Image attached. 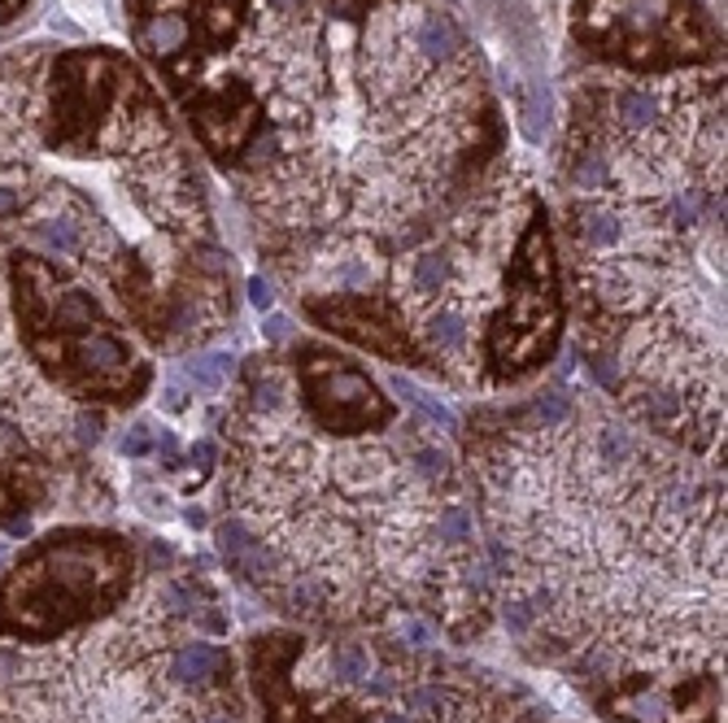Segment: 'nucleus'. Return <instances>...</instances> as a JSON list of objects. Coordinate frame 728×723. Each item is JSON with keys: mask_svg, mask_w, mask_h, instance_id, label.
Segmentation results:
<instances>
[{"mask_svg": "<svg viewBox=\"0 0 728 723\" xmlns=\"http://www.w3.org/2000/svg\"><path fill=\"white\" fill-rule=\"evenodd\" d=\"M193 118L249 170L275 279L354 354L419 254L541 222L471 197L489 105L468 36L436 0H266L240 66L201 88Z\"/></svg>", "mask_w": 728, "mask_h": 723, "instance_id": "nucleus-1", "label": "nucleus"}, {"mask_svg": "<svg viewBox=\"0 0 728 723\" xmlns=\"http://www.w3.org/2000/svg\"><path fill=\"white\" fill-rule=\"evenodd\" d=\"M493 588L523 654L616 723H720L725 466L589 379H537L459 423Z\"/></svg>", "mask_w": 728, "mask_h": 723, "instance_id": "nucleus-2", "label": "nucleus"}, {"mask_svg": "<svg viewBox=\"0 0 728 723\" xmlns=\"http://www.w3.org/2000/svg\"><path fill=\"white\" fill-rule=\"evenodd\" d=\"M227 571L275 615L323 632L493 627V588L459 423L371 358L297 336L240 361L218 418Z\"/></svg>", "mask_w": 728, "mask_h": 723, "instance_id": "nucleus-3", "label": "nucleus"}, {"mask_svg": "<svg viewBox=\"0 0 728 723\" xmlns=\"http://www.w3.org/2000/svg\"><path fill=\"white\" fill-rule=\"evenodd\" d=\"M563 192V297L584 379L725 466V83L584 92Z\"/></svg>", "mask_w": 728, "mask_h": 723, "instance_id": "nucleus-4", "label": "nucleus"}, {"mask_svg": "<svg viewBox=\"0 0 728 723\" xmlns=\"http://www.w3.org/2000/svg\"><path fill=\"white\" fill-rule=\"evenodd\" d=\"M201 575L149 567L109 620L0 654V723H249Z\"/></svg>", "mask_w": 728, "mask_h": 723, "instance_id": "nucleus-5", "label": "nucleus"}, {"mask_svg": "<svg viewBox=\"0 0 728 723\" xmlns=\"http://www.w3.org/2000/svg\"><path fill=\"white\" fill-rule=\"evenodd\" d=\"M140 558L127 536L101 527H57L31 541L0 575V636L49 645L109 620L136 588Z\"/></svg>", "mask_w": 728, "mask_h": 723, "instance_id": "nucleus-6", "label": "nucleus"}, {"mask_svg": "<svg viewBox=\"0 0 728 723\" xmlns=\"http://www.w3.org/2000/svg\"><path fill=\"white\" fill-rule=\"evenodd\" d=\"M101 414L61 397L22 349L0 270V527L45 511L57 479L101 436Z\"/></svg>", "mask_w": 728, "mask_h": 723, "instance_id": "nucleus-7", "label": "nucleus"}]
</instances>
